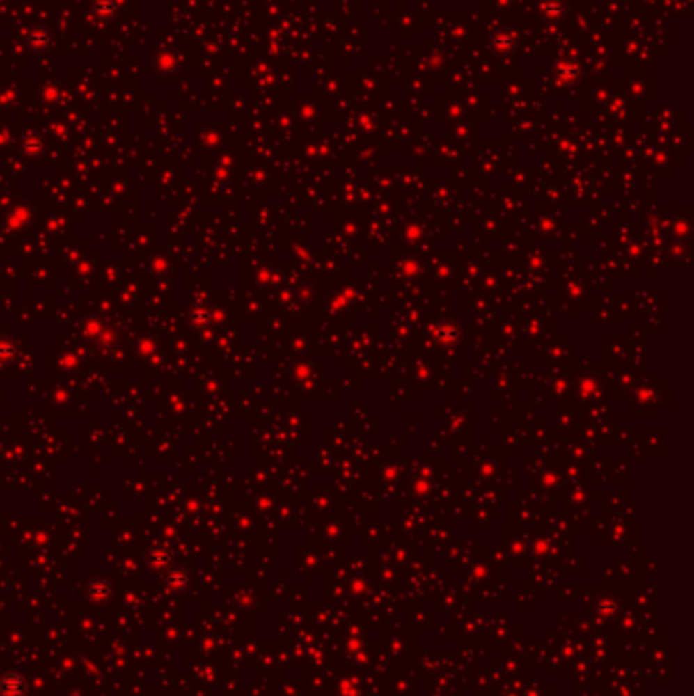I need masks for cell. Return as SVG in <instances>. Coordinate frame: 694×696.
Masks as SVG:
<instances>
[{"instance_id": "1", "label": "cell", "mask_w": 694, "mask_h": 696, "mask_svg": "<svg viewBox=\"0 0 694 696\" xmlns=\"http://www.w3.org/2000/svg\"><path fill=\"white\" fill-rule=\"evenodd\" d=\"M27 688V680L19 674H6L0 680V695L2 696H25Z\"/></svg>"}]
</instances>
